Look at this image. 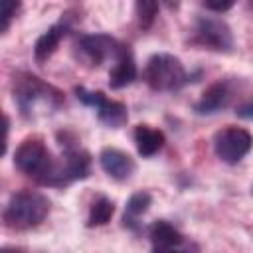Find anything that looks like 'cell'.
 Wrapping results in <instances>:
<instances>
[{"label": "cell", "mask_w": 253, "mask_h": 253, "mask_svg": "<svg viewBox=\"0 0 253 253\" xmlns=\"http://www.w3.org/2000/svg\"><path fill=\"white\" fill-rule=\"evenodd\" d=\"M14 101L26 119L49 115L61 107V93L36 75L24 73L14 81Z\"/></svg>", "instance_id": "cell-1"}, {"label": "cell", "mask_w": 253, "mask_h": 253, "mask_svg": "<svg viewBox=\"0 0 253 253\" xmlns=\"http://www.w3.org/2000/svg\"><path fill=\"white\" fill-rule=\"evenodd\" d=\"M49 213V200L34 190H22L10 196L4 208V223L10 229H32Z\"/></svg>", "instance_id": "cell-2"}, {"label": "cell", "mask_w": 253, "mask_h": 253, "mask_svg": "<svg viewBox=\"0 0 253 253\" xmlns=\"http://www.w3.org/2000/svg\"><path fill=\"white\" fill-rule=\"evenodd\" d=\"M14 166L42 184H51L55 160L40 138H26L14 152Z\"/></svg>", "instance_id": "cell-3"}, {"label": "cell", "mask_w": 253, "mask_h": 253, "mask_svg": "<svg viewBox=\"0 0 253 253\" xmlns=\"http://www.w3.org/2000/svg\"><path fill=\"white\" fill-rule=\"evenodd\" d=\"M144 79L154 91H176L186 83L182 61L170 53H154L144 67Z\"/></svg>", "instance_id": "cell-4"}, {"label": "cell", "mask_w": 253, "mask_h": 253, "mask_svg": "<svg viewBox=\"0 0 253 253\" xmlns=\"http://www.w3.org/2000/svg\"><path fill=\"white\" fill-rule=\"evenodd\" d=\"M89 170H91L89 152H85L77 144L65 142V152L59 162L55 160V170H53L49 186H63V184H71L75 180H83L89 176Z\"/></svg>", "instance_id": "cell-5"}, {"label": "cell", "mask_w": 253, "mask_h": 253, "mask_svg": "<svg viewBox=\"0 0 253 253\" xmlns=\"http://www.w3.org/2000/svg\"><path fill=\"white\" fill-rule=\"evenodd\" d=\"M253 146V136L241 126H225L213 136V150L225 164H237Z\"/></svg>", "instance_id": "cell-6"}, {"label": "cell", "mask_w": 253, "mask_h": 253, "mask_svg": "<svg viewBox=\"0 0 253 253\" xmlns=\"http://www.w3.org/2000/svg\"><path fill=\"white\" fill-rule=\"evenodd\" d=\"M75 93H77V99H79L83 105L95 109L99 121L105 123L107 126L119 128V126H123V125L126 123L128 115H126V107H125L123 103L109 99V97H107L105 93H101V91H87V89H83V87H77Z\"/></svg>", "instance_id": "cell-7"}, {"label": "cell", "mask_w": 253, "mask_h": 253, "mask_svg": "<svg viewBox=\"0 0 253 253\" xmlns=\"http://www.w3.org/2000/svg\"><path fill=\"white\" fill-rule=\"evenodd\" d=\"M196 40L217 51H229L233 45L229 26L215 16H200L196 20Z\"/></svg>", "instance_id": "cell-8"}, {"label": "cell", "mask_w": 253, "mask_h": 253, "mask_svg": "<svg viewBox=\"0 0 253 253\" xmlns=\"http://www.w3.org/2000/svg\"><path fill=\"white\" fill-rule=\"evenodd\" d=\"M152 253H196V247L168 221H154L150 227Z\"/></svg>", "instance_id": "cell-9"}, {"label": "cell", "mask_w": 253, "mask_h": 253, "mask_svg": "<svg viewBox=\"0 0 253 253\" xmlns=\"http://www.w3.org/2000/svg\"><path fill=\"white\" fill-rule=\"evenodd\" d=\"M121 47L123 45L107 34H89V36H81V40H79L81 53L93 65H103L107 59L115 61Z\"/></svg>", "instance_id": "cell-10"}, {"label": "cell", "mask_w": 253, "mask_h": 253, "mask_svg": "<svg viewBox=\"0 0 253 253\" xmlns=\"http://www.w3.org/2000/svg\"><path fill=\"white\" fill-rule=\"evenodd\" d=\"M136 79V63L128 49V45H123L117 59L113 61V67L109 71V85L111 89H123L130 85Z\"/></svg>", "instance_id": "cell-11"}, {"label": "cell", "mask_w": 253, "mask_h": 253, "mask_svg": "<svg viewBox=\"0 0 253 253\" xmlns=\"http://www.w3.org/2000/svg\"><path fill=\"white\" fill-rule=\"evenodd\" d=\"M101 168L115 180H126L134 172V160L119 148H103L99 154Z\"/></svg>", "instance_id": "cell-12"}, {"label": "cell", "mask_w": 253, "mask_h": 253, "mask_svg": "<svg viewBox=\"0 0 253 253\" xmlns=\"http://www.w3.org/2000/svg\"><path fill=\"white\" fill-rule=\"evenodd\" d=\"M229 99H231V91H229L227 83L217 81L202 93V97L196 101L194 109L200 115H211V113H217L219 109H223L229 103Z\"/></svg>", "instance_id": "cell-13"}, {"label": "cell", "mask_w": 253, "mask_h": 253, "mask_svg": "<svg viewBox=\"0 0 253 253\" xmlns=\"http://www.w3.org/2000/svg\"><path fill=\"white\" fill-rule=\"evenodd\" d=\"M65 32H67V26H65L63 22H59V24H53L51 28H47V30L38 38L36 47H34V57H36L38 63L45 61V59L57 49V45H59V42L63 40Z\"/></svg>", "instance_id": "cell-14"}, {"label": "cell", "mask_w": 253, "mask_h": 253, "mask_svg": "<svg viewBox=\"0 0 253 253\" xmlns=\"http://www.w3.org/2000/svg\"><path fill=\"white\" fill-rule=\"evenodd\" d=\"M134 142H136V150L142 156H152L156 154L162 144H164V134L158 128H152L148 125H138L134 128Z\"/></svg>", "instance_id": "cell-15"}, {"label": "cell", "mask_w": 253, "mask_h": 253, "mask_svg": "<svg viewBox=\"0 0 253 253\" xmlns=\"http://www.w3.org/2000/svg\"><path fill=\"white\" fill-rule=\"evenodd\" d=\"M150 204H152V198H150L148 192H136V194H132L128 198V202H126V208H125V217H123L125 219V225H134L136 219L142 213H146V210L150 208Z\"/></svg>", "instance_id": "cell-16"}, {"label": "cell", "mask_w": 253, "mask_h": 253, "mask_svg": "<svg viewBox=\"0 0 253 253\" xmlns=\"http://www.w3.org/2000/svg\"><path fill=\"white\" fill-rule=\"evenodd\" d=\"M115 213V204L101 196L97 198L93 204H91V210H89V215H87V225L89 227H97V225H105Z\"/></svg>", "instance_id": "cell-17"}, {"label": "cell", "mask_w": 253, "mask_h": 253, "mask_svg": "<svg viewBox=\"0 0 253 253\" xmlns=\"http://www.w3.org/2000/svg\"><path fill=\"white\" fill-rule=\"evenodd\" d=\"M136 14H138V22L142 28H148L154 20V16L158 14V4L156 2H138L136 4Z\"/></svg>", "instance_id": "cell-18"}, {"label": "cell", "mask_w": 253, "mask_h": 253, "mask_svg": "<svg viewBox=\"0 0 253 253\" xmlns=\"http://www.w3.org/2000/svg\"><path fill=\"white\" fill-rule=\"evenodd\" d=\"M18 8H20L18 2H12V0H4V2H2V12H0V18H2L0 30H2V32L8 30V26H10L12 18L16 16V10H18Z\"/></svg>", "instance_id": "cell-19"}, {"label": "cell", "mask_w": 253, "mask_h": 253, "mask_svg": "<svg viewBox=\"0 0 253 253\" xmlns=\"http://www.w3.org/2000/svg\"><path fill=\"white\" fill-rule=\"evenodd\" d=\"M233 4L231 2H204V8L210 10V12H215V14H221V12H227Z\"/></svg>", "instance_id": "cell-20"}, {"label": "cell", "mask_w": 253, "mask_h": 253, "mask_svg": "<svg viewBox=\"0 0 253 253\" xmlns=\"http://www.w3.org/2000/svg\"><path fill=\"white\" fill-rule=\"evenodd\" d=\"M237 115L241 117V119H247V121H253V103L251 105H243L239 111H237Z\"/></svg>", "instance_id": "cell-21"}, {"label": "cell", "mask_w": 253, "mask_h": 253, "mask_svg": "<svg viewBox=\"0 0 253 253\" xmlns=\"http://www.w3.org/2000/svg\"><path fill=\"white\" fill-rule=\"evenodd\" d=\"M2 253H20V251H16V249H2Z\"/></svg>", "instance_id": "cell-22"}]
</instances>
